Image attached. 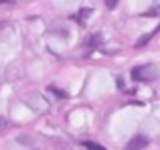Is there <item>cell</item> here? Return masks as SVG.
Here are the masks:
<instances>
[{"label":"cell","instance_id":"cell-1","mask_svg":"<svg viewBox=\"0 0 160 150\" xmlns=\"http://www.w3.org/2000/svg\"><path fill=\"white\" fill-rule=\"evenodd\" d=\"M160 77V71L154 65H140V67H134L132 69V79L134 81H142V83H148L154 81V79Z\"/></svg>","mask_w":160,"mask_h":150},{"label":"cell","instance_id":"cell-2","mask_svg":"<svg viewBox=\"0 0 160 150\" xmlns=\"http://www.w3.org/2000/svg\"><path fill=\"white\" fill-rule=\"evenodd\" d=\"M146 146H148V138L142 136V134H138V136H134V138H130V142L126 144L124 150H142Z\"/></svg>","mask_w":160,"mask_h":150},{"label":"cell","instance_id":"cell-3","mask_svg":"<svg viewBox=\"0 0 160 150\" xmlns=\"http://www.w3.org/2000/svg\"><path fill=\"white\" fill-rule=\"evenodd\" d=\"M89 14H91L89 8H83L79 14H75V16H73V20H77V22H81V24H83V22H85V16H89Z\"/></svg>","mask_w":160,"mask_h":150},{"label":"cell","instance_id":"cell-4","mask_svg":"<svg viewBox=\"0 0 160 150\" xmlns=\"http://www.w3.org/2000/svg\"><path fill=\"white\" fill-rule=\"evenodd\" d=\"M83 146H85L87 150H106L102 144H98V142H83Z\"/></svg>","mask_w":160,"mask_h":150},{"label":"cell","instance_id":"cell-5","mask_svg":"<svg viewBox=\"0 0 160 150\" xmlns=\"http://www.w3.org/2000/svg\"><path fill=\"white\" fill-rule=\"evenodd\" d=\"M116 4H118V0H106V6L108 8H116Z\"/></svg>","mask_w":160,"mask_h":150},{"label":"cell","instance_id":"cell-6","mask_svg":"<svg viewBox=\"0 0 160 150\" xmlns=\"http://www.w3.org/2000/svg\"><path fill=\"white\" fill-rule=\"evenodd\" d=\"M0 4H14V0H0Z\"/></svg>","mask_w":160,"mask_h":150},{"label":"cell","instance_id":"cell-7","mask_svg":"<svg viewBox=\"0 0 160 150\" xmlns=\"http://www.w3.org/2000/svg\"><path fill=\"white\" fill-rule=\"evenodd\" d=\"M0 126H2V118H0Z\"/></svg>","mask_w":160,"mask_h":150}]
</instances>
